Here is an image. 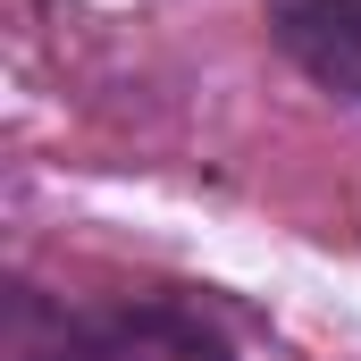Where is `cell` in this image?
I'll use <instances>...</instances> for the list:
<instances>
[{
  "mask_svg": "<svg viewBox=\"0 0 361 361\" xmlns=\"http://www.w3.org/2000/svg\"><path fill=\"white\" fill-rule=\"evenodd\" d=\"M261 34L311 92L361 109V0H261Z\"/></svg>",
  "mask_w": 361,
  "mask_h": 361,
  "instance_id": "7a4b0ae2",
  "label": "cell"
},
{
  "mask_svg": "<svg viewBox=\"0 0 361 361\" xmlns=\"http://www.w3.org/2000/svg\"><path fill=\"white\" fill-rule=\"evenodd\" d=\"M0 361H244V345L193 294H51L8 277Z\"/></svg>",
  "mask_w": 361,
  "mask_h": 361,
  "instance_id": "6da1fadb",
  "label": "cell"
}]
</instances>
